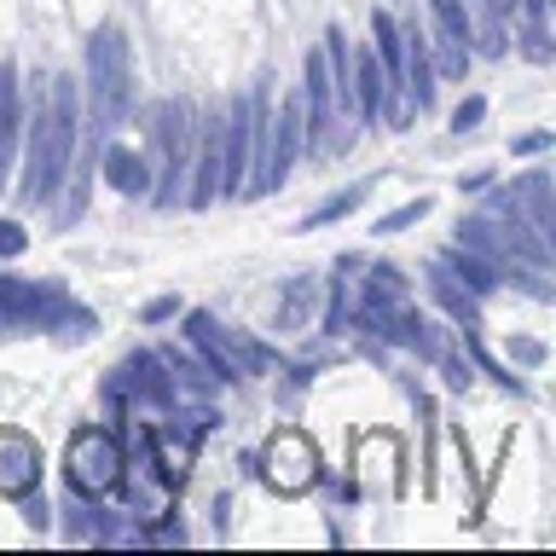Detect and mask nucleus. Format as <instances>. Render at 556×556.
Segmentation results:
<instances>
[{
	"mask_svg": "<svg viewBox=\"0 0 556 556\" xmlns=\"http://www.w3.org/2000/svg\"><path fill=\"white\" fill-rule=\"evenodd\" d=\"M319 302H325V285L319 278H290L285 290H278V313H273V325L278 330H307L313 325V313H319Z\"/></svg>",
	"mask_w": 556,
	"mask_h": 556,
	"instance_id": "6ab92c4d",
	"label": "nucleus"
},
{
	"mask_svg": "<svg viewBox=\"0 0 556 556\" xmlns=\"http://www.w3.org/2000/svg\"><path fill=\"white\" fill-rule=\"evenodd\" d=\"M516 191V203H521V215L533 220V232L551 243V255H556V186L545 180V174H521V180H510Z\"/></svg>",
	"mask_w": 556,
	"mask_h": 556,
	"instance_id": "f3484780",
	"label": "nucleus"
},
{
	"mask_svg": "<svg viewBox=\"0 0 556 556\" xmlns=\"http://www.w3.org/2000/svg\"><path fill=\"white\" fill-rule=\"evenodd\" d=\"M59 325H70V337H87L99 319L70 302L64 285L0 273V330H59Z\"/></svg>",
	"mask_w": 556,
	"mask_h": 556,
	"instance_id": "7ed1b4c3",
	"label": "nucleus"
},
{
	"mask_svg": "<svg viewBox=\"0 0 556 556\" xmlns=\"http://www.w3.org/2000/svg\"><path fill=\"white\" fill-rule=\"evenodd\" d=\"M551 0H516V24H521V52H528L533 64H551L556 59V35L545 24Z\"/></svg>",
	"mask_w": 556,
	"mask_h": 556,
	"instance_id": "aec40b11",
	"label": "nucleus"
},
{
	"mask_svg": "<svg viewBox=\"0 0 556 556\" xmlns=\"http://www.w3.org/2000/svg\"><path fill=\"white\" fill-rule=\"evenodd\" d=\"M24 250H29V232H24L17 220H7V215H0V261H17Z\"/></svg>",
	"mask_w": 556,
	"mask_h": 556,
	"instance_id": "a878e982",
	"label": "nucleus"
},
{
	"mask_svg": "<svg viewBox=\"0 0 556 556\" xmlns=\"http://www.w3.org/2000/svg\"><path fill=\"white\" fill-rule=\"evenodd\" d=\"M186 342H191V354H198L220 382L243 377L238 371V354H232V337H226V325L215 319V313H186Z\"/></svg>",
	"mask_w": 556,
	"mask_h": 556,
	"instance_id": "ddd939ff",
	"label": "nucleus"
},
{
	"mask_svg": "<svg viewBox=\"0 0 556 556\" xmlns=\"http://www.w3.org/2000/svg\"><path fill=\"white\" fill-rule=\"evenodd\" d=\"M41 446H35V434L24 429H0V498H29L35 486H41Z\"/></svg>",
	"mask_w": 556,
	"mask_h": 556,
	"instance_id": "9b49d317",
	"label": "nucleus"
},
{
	"mask_svg": "<svg viewBox=\"0 0 556 556\" xmlns=\"http://www.w3.org/2000/svg\"><path fill=\"white\" fill-rule=\"evenodd\" d=\"M365 191H371V180H359V186H342V191H330V198H325L319 208H307V215H302V232H319V226L342 220V215H354V208L365 203Z\"/></svg>",
	"mask_w": 556,
	"mask_h": 556,
	"instance_id": "4be33fe9",
	"label": "nucleus"
},
{
	"mask_svg": "<svg viewBox=\"0 0 556 556\" xmlns=\"http://www.w3.org/2000/svg\"><path fill=\"white\" fill-rule=\"evenodd\" d=\"M481 116H486V99H464L458 111H452V134H469Z\"/></svg>",
	"mask_w": 556,
	"mask_h": 556,
	"instance_id": "c85d7f7f",
	"label": "nucleus"
},
{
	"mask_svg": "<svg viewBox=\"0 0 556 556\" xmlns=\"http://www.w3.org/2000/svg\"><path fill=\"white\" fill-rule=\"evenodd\" d=\"M24 510H29V521H35V528H47V521H52V510H47V498H24Z\"/></svg>",
	"mask_w": 556,
	"mask_h": 556,
	"instance_id": "2f4dec72",
	"label": "nucleus"
},
{
	"mask_svg": "<svg viewBox=\"0 0 556 556\" xmlns=\"http://www.w3.org/2000/svg\"><path fill=\"white\" fill-rule=\"evenodd\" d=\"M99 174H104L111 191H122V198H146L151 191V156L139 146H104L99 151Z\"/></svg>",
	"mask_w": 556,
	"mask_h": 556,
	"instance_id": "2eb2a0df",
	"label": "nucleus"
},
{
	"mask_svg": "<svg viewBox=\"0 0 556 556\" xmlns=\"http://www.w3.org/2000/svg\"><path fill=\"white\" fill-rule=\"evenodd\" d=\"M146 128H151V151L163 156V191H156V203L174 208V203H186V168H191V156H198V116H191V104L186 99H156L151 111H146Z\"/></svg>",
	"mask_w": 556,
	"mask_h": 556,
	"instance_id": "20e7f679",
	"label": "nucleus"
},
{
	"mask_svg": "<svg viewBox=\"0 0 556 556\" xmlns=\"http://www.w3.org/2000/svg\"><path fill=\"white\" fill-rule=\"evenodd\" d=\"M295 151H307V93H285L278 111H267V122H261V151H255V168H250V191H243V198H267V191L285 186Z\"/></svg>",
	"mask_w": 556,
	"mask_h": 556,
	"instance_id": "39448f33",
	"label": "nucleus"
},
{
	"mask_svg": "<svg viewBox=\"0 0 556 556\" xmlns=\"http://www.w3.org/2000/svg\"><path fill=\"white\" fill-rule=\"evenodd\" d=\"M551 7H556V0H551Z\"/></svg>",
	"mask_w": 556,
	"mask_h": 556,
	"instance_id": "72a5a7b5",
	"label": "nucleus"
},
{
	"mask_svg": "<svg viewBox=\"0 0 556 556\" xmlns=\"http://www.w3.org/2000/svg\"><path fill=\"white\" fill-rule=\"evenodd\" d=\"M220 174H226V104L203 116V134H198V174H191L186 203H191V208H208L215 198H226Z\"/></svg>",
	"mask_w": 556,
	"mask_h": 556,
	"instance_id": "9d476101",
	"label": "nucleus"
},
{
	"mask_svg": "<svg viewBox=\"0 0 556 556\" xmlns=\"http://www.w3.org/2000/svg\"><path fill=\"white\" fill-rule=\"evenodd\" d=\"M267 481L278 493H307L313 481H319V452L302 429H278L273 446H267Z\"/></svg>",
	"mask_w": 556,
	"mask_h": 556,
	"instance_id": "1a4fd4ad",
	"label": "nucleus"
},
{
	"mask_svg": "<svg viewBox=\"0 0 556 556\" xmlns=\"http://www.w3.org/2000/svg\"><path fill=\"white\" fill-rule=\"evenodd\" d=\"M429 198H412V203H400V208H389V215H382L377 226H371V232H406V226H417V220H424L429 215Z\"/></svg>",
	"mask_w": 556,
	"mask_h": 556,
	"instance_id": "393cba45",
	"label": "nucleus"
},
{
	"mask_svg": "<svg viewBox=\"0 0 556 556\" xmlns=\"http://www.w3.org/2000/svg\"><path fill=\"white\" fill-rule=\"evenodd\" d=\"M441 261H446V267L458 273V278H464V285L476 290V295H493V290L504 285V273H498V267H493V261H486L481 250H469V243H452V250H446Z\"/></svg>",
	"mask_w": 556,
	"mask_h": 556,
	"instance_id": "412c9836",
	"label": "nucleus"
},
{
	"mask_svg": "<svg viewBox=\"0 0 556 556\" xmlns=\"http://www.w3.org/2000/svg\"><path fill=\"white\" fill-rule=\"evenodd\" d=\"M122 464H128V452H122L111 429H76L64 446V476L81 498H99L111 486H122Z\"/></svg>",
	"mask_w": 556,
	"mask_h": 556,
	"instance_id": "423d86ee",
	"label": "nucleus"
},
{
	"mask_svg": "<svg viewBox=\"0 0 556 556\" xmlns=\"http://www.w3.org/2000/svg\"><path fill=\"white\" fill-rule=\"evenodd\" d=\"M87 111H93V139H87L93 151H104V139L134 116V52L116 24L87 35Z\"/></svg>",
	"mask_w": 556,
	"mask_h": 556,
	"instance_id": "f03ea898",
	"label": "nucleus"
},
{
	"mask_svg": "<svg viewBox=\"0 0 556 556\" xmlns=\"http://www.w3.org/2000/svg\"><path fill=\"white\" fill-rule=\"evenodd\" d=\"M307 151L313 156H330V146L325 139H337L330 134V116H337V76H330V52H325V41L307 52ZM342 151V146H337Z\"/></svg>",
	"mask_w": 556,
	"mask_h": 556,
	"instance_id": "6e6552de",
	"label": "nucleus"
},
{
	"mask_svg": "<svg viewBox=\"0 0 556 556\" xmlns=\"http://www.w3.org/2000/svg\"><path fill=\"white\" fill-rule=\"evenodd\" d=\"M76 116H81V93L70 76H52V93L41 81L35 93V111H29V156H24V203L29 208H47L59 198L64 174H70V156H76Z\"/></svg>",
	"mask_w": 556,
	"mask_h": 556,
	"instance_id": "f257e3e1",
	"label": "nucleus"
},
{
	"mask_svg": "<svg viewBox=\"0 0 556 556\" xmlns=\"http://www.w3.org/2000/svg\"><path fill=\"white\" fill-rule=\"evenodd\" d=\"M551 146H556V134H551V128H533V134L510 139V151H516V156H539V151H551Z\"/></svg>",
	"mask_w": 556,
	"mask_h": 556,
	"instance_id": "cd10ccee",
	"label": "nucleus"
},
{
	"mask_svg": "<svg viewBox=\"0 0 556 556\" xmlns=\"http://www.w3.org/2000/svg\"><path fill=\"white\" fill-rule=\"evenodd\" d=\"M17 128H24V93H17V64H0V186L17 156Z\"/></svg>",
	"mask_w": 556,
	"mask_h": 556,
	"instance_id": "a211bd4d",
	"label": "nucleus"
},
{
	"mask_svg": "<svg viewBox=\"0 0 556 556\" xmlns=\"http://www.w3.org/2000/svg\"><path fill=\"white\" fill-rule=\"evenodd\" d=\"M486 180H493V174H486V168H469L458 186H464V191H486Z\"/></svg>",
	"mask_w": 556,
	"mask_h": 556,
	"instance_id": "473e14b6",
	"label": "nucleus"
},
{
	"mask_svg": "<svg viewBox=\"0 0 556 556\" xmlns=\"http://www.w3.org/2000/svg\"><path fill=\"white\" fill-rule=\"evenodd\" d=\"M354 93H359V122H377L394 111V87H389V70H382L377 47L354 52Z\"/></svg>",
	"mask_w": 556,
	"mask_h": 556,
	"instance_id": "4468645a",
	"label": "nucleus"
},
{
	"mask_svg": "<svg viewBox=\"0 0 556 556\" xmlns=\"http://www.w3.org/2000/svg\"><path fill=\"white\" fill-rule=\"evenodd\" d=\"M371 41H377V52H382V70H389V87H394V111H389V122L394 128H406L412 122V104H406V29H400V17L394 12H371Z\"/></svg>",
	"mask_w": 556,
	"mask_h": 556,
	"instance_id": "f8f14e48",
	"label": "nucleus"
},
{
	"mask_svg": "<svg viewBox=\"0 0 556 556\" xmlns=\"http://www.w3.org/2000/svg\"><path fill=\"white\" fill-rule=\"evenodd\" d=\"M434 7V24H441V35H452V41L476 47V17H469L464 0H429Z\"/></svg>",
	"mask_w": 556,
	"mask_h": 556,
	"instance_id": "b1692460",
	"label": "nucleus"
},
{
	"mask_svg": "<svg viewBox=\"0 0 556 556\" xmlns=\"http://www.w3.org/2000/svg\"><path fill=\"white\" fill-rule=\"evenodd\" d=\"M510 359H516V365H539V359H545V342H533V337H510Z\"/></svg>",
	"mask_w": 556,
	"mask_h": 556,
	"instance_id": "7c9ffc66",
	"label": "nucleus"
},
{
	"mask_svg": "<svg viewBox=\"0 0 556 556\" xmlns=\"http://www.w3.org/2000/svg\"><path fill=\"white\" fill-rule=\"evenodd\" d=\"M434 365H441V371H446V382H452V389H469V359L458 354V348H446V354L434 359Z\"/></svg>",
	"mask_w": 556,
	"mask_h": 556,
	"instance_id": "bb28decb",
	"label": "nucleus"
},
{
	"mask_svg": "<svg viewBox=\"0 0 556 556\" xmlns=\"http://www.w3.org/2000/svg\"><path fill=\"white\" fill-rule=\"evenodd\" d=\"M174 313H180V295H156V302H146V313H139V319H146V325H163V319H174Z\"/></svg>",
	"mask_w": 556,
	"mask_h": 556,
	"instance_id": "c756f323",
	"label": "nucleus"
},
{
	"mask_svg": "<svg viewBox=\"0 0 556 556\" xmlns=\"http://www.w3.org/2000/svg\"><path fill=\"white\" fill-rule=\"evenodd\" d=\"M365 302H406V278H400V267H389V261L365 267V278H359V307H365Z\"/></svg>",
	"mask_w": 556,
	"mask_h": 556,
	"instance_id": "5701e85b",
	"label": "nucleus"
},
{
	"mask_svg": "<svg viewBox=\"0 0 556 556\" xmlns=\"http://www.w3.org/2000/svg\"><path fill=\"white\" fill-rule=\"evenodd\" d=\"M429 295L452 313V325H458V330H476L481 325V295L469 290L464 278L446 267V261H434V267H429Z\"/></svg>",
	"mask_w": 556,
	"mask_h": 556,
	"instance_id": "dca6fc26",
	"label": "nucleus"
},
{
	"mask_svg": "<svg viewBox=\"0 0 556 556\" xmlns=\"http://www.w3.org/2000/svg\"><path fill=\"white\" fill-rule=\"evenodd\" d=\"M104 400H111V406H128V412H139V406L168 412L174 400H180V382H174L163 354H128L111 377H104Z\"/></svg>",
	"mask_w": 556,
	"mask_h": 556,
	"instance_id": "0eeeda50",
	"label": "nucleus"
}]
</instances>
